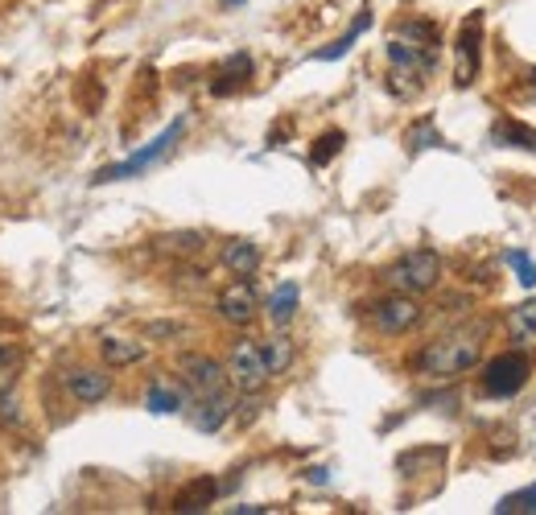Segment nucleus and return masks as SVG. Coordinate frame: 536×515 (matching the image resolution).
<instances>
[{
    "instance_id": "f257e3e1",
    "label": "nucleus",
    "mask_w": 536,
    "mask_h": 515,
    "mask_svg": "<svg viewBox=\"0 0 536 515\" xmlns=\"http://www.w3.org/2000/svg\"><path fill=\"white\" fill-rule=\"evenodd\" d=\"M479 359H483V326H466V330H450L433 338L417 355V371L429 375V380H458Z\"/></svg>"
},
{
    "instance_id": "f03ea898",
    "label": "nucleus",
    "mask_w": 536,
    "mask_h": 515,
    "mask_svg": "<svg viewBox=\"0 0 536 515\" xmlns=\"http://www.w3.org/2000/svg\"><path fill=\"white\" fill-rule=\"evenodd\" d=\"M442 281V256L433 248H413L405 252L396 264L384 268V285L392 293H409V297H421V293H433Z\"/></svg>"
},
{
    "instance_id": "7ed1b4c3",
    "label": "nucleus",
    "mask_w": 536,
    "mask_h": 515,
    "mask_svg": "<svg viewBox=\"0 0 536 515\" xmlns=\"http://www.w3.org/2000/svg\"><path fill=\"white\" fill-rule=\"evenodd\" d=\"M182 132H186V120H174L170 128H165L157 141H149L145 149H137L128 161H120V165H108V169H99L95 174V186H104V182H120V178H137V174H145V169L153 165V161H161L165 153H170L178 141H182Z\"/></svg>"
},
{
    "instance_id": "20e7f679",
    "label": "nucleus",
    "mask_w": 536,
    "mask_h": 515,
    "mask_svg": "<svg viewBox=\"0 0 536 515\" xmlns=\"http://www.w3.org/2000/svg\"><path fill=\"white\" fill-rule=\"evenodd\" d=\"M178 371H182V388L190 392V400L219 396V392H227V384H231L227 363H219V359H211V355H186V359L178 363Z\"/></svg>"
},
{
    "instance_id": "39448f33",
    "label": "nucleus",
    "mask_w": 536,
    "mask_h": 515,
    "mask_svg": "<svg viewBox=\"0 0 536 515\" xmlns=\"http://www.w3.org/2000/svg\"><path fill=\"white\" fill-rule=\"evenodd\" d=\"M528 375H532V363H528V355H520V351H508V355H495L491 363H487V371H483V392L487 396H516V392H524L528 388Z\"/></svg>"
},
{
    "instance_id": "423d86ee",
    "label": "nucleus",
    "mask_w": 536,
    "mask_h": 515,
    "mask_svg": "<svg viewBox=\"0 0 536 515\" xmlns=\"http://www.w3.org/2000/svg\"><path fill=\"white\" fill-rule=\"evenodd\" d=\"M367 318H372V326H376L380 334L400 338V334H409V330L421 322V305H417V297H409V293H388V297H380L372 309H367Z\"/></svg>"
},
{
    "instance_id": "0eeeda50",
    "label": "nucleus",
    "mask_w": 536,
    "mask_h": 515,
    "mask_svg": "<svg viewBox=\"0 0 536 515\" xmlns=\"http://www.w3.org/2000/svg\"><path fill=\"white\" fill-rule=\"evenodd\" d=\"M227 375H231V384H236L240 392H260L268 384V363H264L260 342L240 338L236 347H231V355H227Z\"/></svg>"
},
{
    "instance_id": "6e6552de",
    "label": "nucleus",
    "mask_w": 536,
    "mask_h": 515,
    "mask_svg": "<svg viewBox=\"0 0 536 515\" xmlns=\"http://www.w3.org/2000/svg\"><path fill=\"white\" fill-rule=\"evenodd\" d=\"M62 388L75 404H104L112 396V375L108 367H66Z\"/></svg>"
},
{
    "instance_id": "1a4fd4ad",
    "label": "nucleus",
    "mask_w": 536,
    "mask_h": 515,
    "mask_svg": "<svg viewBox=\"0 0 536 515\" xmlns=\"http://www.w3.org/2000/svg\"><path fill=\"white\" fill-rule=\"evenodd\" d=\"M215 309H219V318H223L227 326H248V322L256 318V289H252V281L240 277L236 285H227V289L219 293Z\"/></svg>"
},
{
    "instance_id": "9d476101",
    "label": "nucleus",
    "mask_w": 536,
    "mask_h": 515,
    "mask_svg": "<svg viewBox=\"0 0 536 515\" xmlns=\"http://www.w3.org/2000/svg\"><path fill=\"white\" fill-rule=\"evenodd\" d=\"M231 412H236V404H231L227 392H219V396H203V400H194V404H190V425H194L198 433H219V429L231 421Z\"/></svg>"
},
{
    "instance_id": "9b49d317",
    "label": "nucleus",
    "mask_w": 536,
    "mask_h": 515,
    "mask_svg": "<svg viewBox=\"0 0 536 515\" xmlns=\"http://www.w3.org/2000/svg\"><path fill=\"white\" fill-rule=\"evenodd\" d=\"M223 268L231 272V277H256L260 268V248L252 244V239H231V244L223 248Z\"/></svg>"
},
{
    "instance_id": "f8f14e48",
    "label": "nucleus",
    "mask_w": 536,
    "mask_h": 515,
    "mask_svg": "<svg viewBox=\"0 0 536 515\" xmlns=\"http://www.w3.org/2000/svg\"><path fill=\"white\" fill-rule=\"evenodd\" d=\"M99 359L104 367H132L145 359V342H132V338H104L99 342Z\"/></svg>"
},
{
    "instance_id": "ddd939ff",
    "label": "nucleus",
    "mask_w": 536,
    "mask_h": 515,
    "mask_svg": "<svg viewBox=\"0 0 536 515\" xmlns=\"http://www.w3.org/2000/svg\"><path fill=\"white\" fill-rule=\"evenodd\" d=\"M215 499H219V483H215V478H194L190 487L178 491L174 511H207Z\"/></svg>"
},
{
    "instance_id": "4468645a",
    "label": "nucleus",
    "mask_w": 536,
    "mask_h": 515,
    "mask_svg": "<svg viewBox=\"0 0 536 515\" xmlns=\"http://www.w3.org/2000/svg\"><path fill=\"white\" fill-rule=\"evenodd\" d=\"M458 54H462V66H458V83H475V66H479V17L466 21L462 29V42H458Z\"/></svg>"
},
{
    "instance_id": "2eb2a0df",
    "label": "nucleus",
    "mask_w": 536,
    "mask_h": 515,
    "mask_svg": "<svg viewBox=\"0 0 536 515\" xmlns=\"http://www.w3.org/2000/svg\"><path fill=\"white\" fill-rule=\"evenodd\" d=\"M297 301H301V289H297L293 281L277 285V293L268 297V318H273V326L293 322V314H297Z\"/></svg>"
},
{
    "instance_id": "dca6fc26",
    "label": "nucleus",
    "mask_w": 536,
    "mask_h": 515,
    "mask_svg": "<svg viewBox=\"0 0 536 515\" xmlns=\"http://www.w3.org/2000/svg\"><path fill=\"white\" fill-rule=\"evenodd\" d=\"M157 248L170 252V256H198L207 248V235L203 231H170V235L157 239Z\"/></svg>"
},
{
    "instance_id": "f3484780",
    "label": "nucleus",
    "mask_w": 536,
    "mask_h": 515,
    "mask_svg": "<svg viewBox=\"0 0 536 515\" xmlns=\"http://www.w3.org/2000/svg\"><path fill=\"white\" fill-rule=\"evenodd\" d=\"M260 351H264L268 375H285V371H289V363H293V342H289L285 334L264 338V342H260Z\"/></svg>"
},
{
    "instance_id": "a211bd4d",
    "label": "nucleus",
    "mask_w": 536,
    "mask_h": 515,
    "mask_svg": "<svg viewBox=\"0 0 536 515\" xmlns=\"http://www.w3.org/2000/svg\"><path fill=\"white\" fill-rule=\"evenodd\" d=\"M252 71V58L248 54H231L223 62V71H219V83H215V95H227V91H236Z\"/></svg>"
},
{
    "instance_id": "6ab92c4d",
    "label": "nucleus",
    "mask_w": 536,
    "mask_h": 515,
    "mask_svg": "<svg viewBox=\"0 0 536 515\" xmlns=\"http://www.w3.org/2000/svg\"><path fill=\"white\" fill-rule=\"evenodd\" d=\"M367 25H372V13H359V21H355V25H351V29L343 33V38L334 42V46H326V50H318L314 58H318V62H334V58H343V54H347V50L355 46V38H359V33H363Z\"/></svg>"
},
{
    "instance_id": "aec40b11",
    "label": "nucleus",
    "mask_w": 536,
    "mask_h": 515,
    "mask_svg": "<svg viewBox=\"0 0 536 515\" xmlns=\"http://www.w3.org/2000/svg\"><path fill=\"white\" fill-rule=\"evenodd\" d=\"M495 141H499V145H516V149H532V153H536V132L524 128V124H512V120H504V124L495 128Z\"/></svg>"
},
{
    "instance_id": "412c9836",
    "label": "nucleus",
    "mask_w": 536,
    "mask_h": 515,
    "mask_svg": "<svg viewBox=\"0 0 536 515\" xmlns=\"http://www.w3.org/2000/svg\"><path fill=\"white\" fill-rule=\"evenodd\" d=\"M512 334L520 342H536V297L512 309Z\"/></svg>"
},
{
    "instance_id": "4be33fe9",
    "label": "nucleus",
    "mask_w": 536,
    "mask_h": 515,
    "mask_svg": "<svg viewBox=\"0 0 536 515\" xmlns=\"http://www.w3.org/2000/svg\"><path fill=\"white\" fill-rule=\"evenodd\" d=\"M21 425H25V412L17 388H0V429H21Z\"/></svg>"
},
{
    "instance_id": "5701e85b",
    "label": "nucleus",
    "mask_w": 536,
    "mask_h": 515,
    "mask_svg": "<svg viewBox=\"0 0 536 515\" xmlns=\"http://www.w3.org/2000/svg\"><path fill=\"white\" fill-rule=\"evenodd\" d=\"M145 408L157 412V417H165V412H178V408H182V392H170V388L153 384L149 396H145Z\"/></svg>"
},
{
    "instance_id": "b1692460",
    "label": "nucleus",
    "mask_w": 536,
    "mask_h": 515,
    "mask_svg": "<svg viewBox=\"0 0 536 515\" xmlns=\"http://www.w3.org/2000/svg\"><path fill=\"white\" fill-rule=\"evenodd\" d=\"M495 511H499V515H508V511H528V515H532V511H536V483L524 487V491H516V495H504V499L495 503Z\"/></svg>"
},
{
    "instance_id": "393cba45",
    "label": "nucleus",
    "mask_w": 536,
    "mask_h": 515,
    "mask_svg": "<svg viewBox=\"0 0 536 515\" xmlns=\"http://www.w3.org/2000/svg\"><path fill=\"white\" fill-rule=\"evenodd\" d=\"M347 145V136L343 132H326V136H318V141H314V153H310V161L314 165H326L334 153H339Z\"/></svg>"
},
{
    "instance_id": "a878e982",
    "label": "nucleus",
    "mask_w": 536,
    "mask_h": 515,
    "mask_svg": "<svg viewBox=\"0 0 536 515\" xmlns=\"http://www.w3.org/2000/svg\"><path fill=\"white\" fill-rule=\"evenodd\" d=\"M508 264L516 268V277H520V285H528V289L536 285V264H532V260H528L524 252H508Z\"/></svg>"
},
{
    "instance_id": "bb28decb",
    "label": "nucleus",
    "mask_w": 536,
    "mask_h": 515,
    "mask_svg": "<svg viewBox=\"0 0 536 515\" xmlns=\"http://www.w3.org/2000/svg\"><path fill=\"white\" fill-rule=\"evenodd\" d=\"M433 145H442V136L433 132V124H421V128L409 132V149H413V153H417V149H433Z\"/></svg>"
},
{
    "instance_id": "cd10ccee",
    "label": "nucleus",
    "mask_w": 536,
    "mask_h": 515,
    "mask_svg": "<svg viewBox=\"0 0 536 515\" xmlns=\"http://www.w3.org/2000/svg\"><path fill=\"white\" fill-rule=\"evenodd\" d=\"M178 334H182L178 322H149L145 326V338H178Z\"/></svg>"
},
{
    "instance_id": "c85d7f7f",
    "label": "nucleus",
    "mask_w": 536,
    "mask_h": 515,
    "mask_svg": "<svg viewBox=\"0 0 536 515\" xmlns=\"http://www.w3.org/2000/svg\"><path fill=\"white\" fill-rule=\"evenodd\" d=\"M9 359H17V347L13 342H0V363H9Z\"/></svg>"
},
{
    "instance_id": "c756f323",
    "label": "nucleus",
    "mask_w": 536,
    "mask_h": 515,
    "mask_svg": "<svg viewBox=\"0 0 536 515\" xmlns=\"http://www.w3.org/2000/svg\"><path fill=\"white\" fill-rule=\"evenodd\" d=\"M223 5H244V0H223Z\"/></svg>"
}]
</instances>
